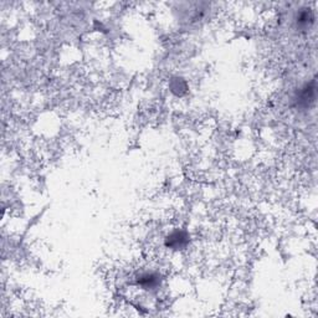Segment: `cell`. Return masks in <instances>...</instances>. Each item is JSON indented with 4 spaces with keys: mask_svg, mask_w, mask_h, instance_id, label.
I'll return each mask as SVG.
<instances>
[{
    "mask_svg": "<svg viewBox=\"0 0 318 318\" xmlns=\"http://www.w3.org/2000/svg\"><path fill=\"white\" fill-rule=\"evenodd\" d=\"M159 275L156 272H143L138 277V286L142 290L153 291L159 286Z\"/></svg>",
    "mask_w": 318,
    "mask_h": 318,
    "instance_id": "6da1fadb",
    "label": "cell"
},
{
    "mask_svg": "<svg viewBox=\"0 0 318 318\" xmlns=\"http://www.w3.org/2000/svg\"><path fill=\"white\" fill-rule=\"evenodd\" d=\"M188 239H189L188 234H186L185 231L175 230L168 236L167 246L174 249V250H179V249H183L184 246L186 245Z\"/></svg>",
    "mask_w": 318,
    "mask_h": 318,
    "instance_id": "7a4b0ae2",
    "label": "cell"
}]
</instances>
